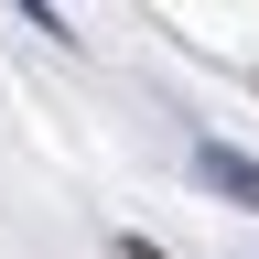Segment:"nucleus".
<instances>
[{
    "label": "nucleus",
    "instance_id": "obj_1",
    "mask_svg": "<svg viewBox=\"0 0 259 259\" xmlns=\"http://www.w3.org/2000/svg\"><path fill=\"white\" fill-rule=\"evenodd\" d=\"M194 184H205V194H227V205H248V216H259V162H248V151H227V141H194Z\"/></svg>",
    "mask_w": 259,
    "mask_h": 259
},
{
    "label": "nucleus",
    "instance_id": "obj_2",
    "mask_svg": "<svg viewBox=\"0 0 259 259\" xmlns=\"http://www.w3.org/2000/svg\"><path fill=\"white\" fill-rule=\"evenodd\" d=\"M11 11H22L32 32H54V44H65V11H54V0H11Z\"/></svg>",
    "mask_w": 259,
    "mask_h": 259
},
{
    "label": "nucleus",
    "instance_id": "obj_3",
    "mask_svg": "<svg viewBox=\"0 0 259 259\" xmlns=\"http://www.w3.org/2000/svg\"><path fill=\"white\" fill-rule=\"evenodd\" d=\"M119 259H162V248H151V238H119Z\"/></svg>",
    "mask_w": 259,
    "mask_h": 259
}]
</instances>
